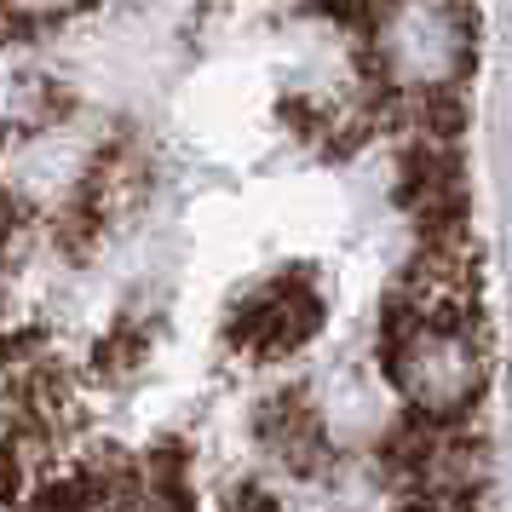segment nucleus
<instances>
[{
  "label": "nucleus",
  "mask_w": 512,
  "mask_h": 512,
  "mask_svg": "<svg viewBox=\"0 0 512 512\" xmlns=\"http://www.w3.org/2000/svg\"><path fill=\"white\" fill-rule=\"evenodd\" d=\"M386 374L397 397L432 426L466 420L472 403L484 397V351L472 340V328L449 311H420L409 323H397L386 346Z\"/></svg>",
  "instance_id": "1"
},
{
  "label": "nucleus",
  "mask_w": 512,
  "mask_h": 512,
  "mask_svg": "<svg viewBox=\"0 0 512 512\" xmlns=\"http://www.w3.org/2000/svg\"><path fill=\"white\" fill-rule=\"evenodd\" d=\"M374 58L397 93H438L466 64L461 0H380Z\"/></svg>",
  "instance_id": "2"
},
{
  "label": "nucleus",
  "mask_w": 512,
  "mask_h": 512,
  "mask_svg": "<svg viewBox=\"0 0 512 512\" xmlns=\"http://www.w3.org/2000/svg\"><path fill=\"white\" fill-rule=\"evenodd\" d=\"M323 323V300H317V288L305 277H277L254 288L248 300L236 305L231 317V346L242 357H254V363H271V357H288V351H300L311 334Z\"/></svg>",
  "instance_id": "3"
},
{
  "label": "nucleus",
  "mask_w": 512,
  "mask_h": 512,
  "mask_svg": "<svg viewBox=\"0 0 512 512\" xmlns=\"http://www.w3.org/2000/svg\"><path fill=\"white\" fill-rule=\"evenodd\" d=\"M58 116V93L29 41H0V144L47 133Z\"/></svg>",
  "instance_id": "4"
},
{
  "label": "nucleus",
  "mask_w": 512,
  "mask_h": 512,
  "mask_svg": "<svg viewBox=\"0 0 512 512\" xmlns=\"http://www.w3.org/2000/svg\"><path fill=\"white\" fill-rule=\"evenodd\" d=\"M98 0H0V18L12 29H35V24H58V18H75Z\"/></svg>",
  "instance_id": "5"
}]
</instances>
